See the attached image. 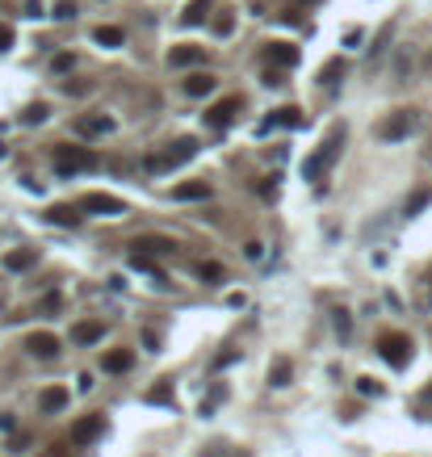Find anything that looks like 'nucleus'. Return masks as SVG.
Masks as SVG:
<instances>
[{"instance_id": "nucleus-1", "label": "nucleus", "mask_w": 432, "mask_h": 457, "mask_svg": "<svg viewBox=\"0 0 432 457\" xmlns=\"http://www.w3.org/2000/svg\"><path fill=\"white\" fill-rule=\"evenodd\" d=\"M340 147H344V126H332L328 138L315 147V155H306V160H302V181L323 185V177H328V172H332V164H336Z\"/></svg>"}, {"instance_id": "nucleus-2", "label": "nucleus", "mask_w": 432, "mask_h": 457, "mask_svg": "<svg viewBox=\"0 0 432 457\" xmlns=\"http://www.w3.org/2000/svg\"><path fill=\"white\" fill-rule=\"evenodd\" d=\"M197 155V138H177V143H168L164 151H155V155H147L143 168L147 172H168V168H177V164H185V160H193Z\"/></svg>"}, {"instance_id": "nucleus-3", "label": "nucleus", "mask_w": 432, "mask_h": 457, "mask_svg": "<svg viewBox=\"0 0 432 457\" xmlns=\"http://www.w3.org/2000/svg\"><path fill=\"white\" fill-rule=\"evenodd\" d=\"M416 126H420V114L416 109H394V114H386L382 122H378V138L382 143H399V138L411 135Z\"/></svg>"}, {"instance_id": "nucleus-4", "label": "nucleus", "mask_w": 432, "mask_h": 457, "mask_svg": "<svg viewBox=\"0 0 432 457\" xmlns=\"http://www.w3.org/2000/svg\"><path fill=\"white\" fill-rule=\"evenodd\" d=\"M84 168H96V155L84 151V147H55V172L59 177H72V172H84Z\"/></svg>"}, {"instance_id": "nucleus-5", "label": "nucleus", "mask_w": 432, "mask_h": 457, "mask_svg": "<svg viewBox=\"0 0 432 457\" xmlns=\"http://www.w3.org/2000/svg\"><path fill=\"white\" fill-rule=\"evenodd\" d=\"M378 353H382V361L390 369H403L411 361V340H407L403 331H386L382 340H378Z\"/></svg>"}, {"instance_id": "nucleus-6", "label": "nucleus", "mask_w": 432, "mask_h": 457, "mask_svg": "<svg viewBox=\"0 0 432 457\" xmlns=\"http://www.w3.org/2000/svg\"><path fill=\"white\" fill-rule=\"evenodd\" d=\"M80 210L105 214V219H118V214H126V202L113 197V193H84V197H80Z\"/></svg>"}, {"instance_id": "nucleus-7", "label": "nucleus", "mask_w": 432, "mask_h": 457, "mask_svg": "<svg viewBox=\"0 0 432 457\" xmlns=\"http://www.w3.org/2000/svg\"><path fill=\"white\" fill-rule=\"evenodd\" d=\"M236 114H240V97H223V101H214L201 118H206V126H210V131H227Z\"/></svg>"}, {"instance_id": "nucleus-8", "label": "nucleus", "mask_w": 432, "mask_h": 457, "mask_svg": "<svg viewBox=\"0 0 432 457\" xmlns=\"http://www.w3.org/2000/svg\"><path fill=\"white\" fill-rule=\"evenodd\" d=\"M273 126L298 131V126H306V118H302V109H298V105H282V109H273V118H265V122L256 126V135H269Z\"/></svg>"}, {"instance_id": "nucleus-9", "label": "nucleus", "mask_w": 432, "mask_h": 457, "mask_svg": "<svg viewBox=\"0 0 432 457\" xmlns=\"http://www.w3.org/2000/svg\"><path fill=\"white\" fill-rule=\"evenodd\" d=\"M113 131V118H105V114H84V118H76V135L80 138H96V135H109Z\"/></svg>"}, {"instance_id": "nucleus-10", "label": "nucleus", "mask_w": 432, "mask_h": 457, "mask_svg": "<svg viewBox=\"0 0 432 457\" xmlns=\"http://www.w3.org/2000/svg\"><path fill=\"white\" fill-rule=\"evenodd\" d=\"M135 252H143V256H172L177 243L164 239V235H139V239H135Z\"/></svg>"}, {"instance_id": "nucleus-11", "label": "nucleus", "mask_w": 432, "mask_h": 457, "mask_svg": "<svg viewBox=\"0 0 432 457\" xmlns=\"http://www.w3.org/2000/svg\"><path fill=\"white\" fill-rule=\"evenodd\" d=\"M101 432H105V415H84V419L72 428V441H76V445H89V441L101 436Z\"/></svg>"}, {"instance_id": "nucleus-12", "label": "nucleus", "mask_w": 432, "mask_h": 457, "mask_svg": "<svg viewBox=\"0 0 432 457\" xmlns=\"http://www.w3.org/2000/svg\"><path fill=\"white\" fill-rule=\"evenodd\" d=\"M67 403H72V390H67V386H47V390L38 395V407H43V412H47V415L63 412Z\"/></svg>"}, {"instance_id": "nucleus-13", "label": "nucleus", "mask_w": 432, "mask_h": 457, "mask_svg": "<svg viewBox=\"0 0 432 457\" xmlns=\"http://www.w3.org/2000/svg\"><path fill=\"white\" fill-rule=\"evenodd\" d=\"M26 348H30L34 357H43V361H50V357H59V340H55L50 331H34V336L26 340Z\"/></svg>"}, {"instance_id": "nucleus-14", "label": "nucleus", "mask_w": 432, "mask_h": 457, "mask_svg": "<svg viewBox=\"0 0 432 457\" xmlns=\"http://www.w3.org/2000/svg\"><path fill=\"white\" fill-rule=\"evenodd\" d=\"M96 340H105V323L101 319H84L72 327V344H96Z\"/></svg>"}, {"instance_id": "nucleus-15", "label": "nucleus", "mask_w": 432, "mask_h": 457, "mask_svg": "<svg viewBox=\"0 0 432 457\" xmlns=\"http://www.w3.org/2000/svg\"><path fill=\"white\" fill-rule=\"evenodd\" d=\"M34 265H38V248H17V252L4 256V269H9V273H26V269H34Z\"/></svg>"}, {"instance_id": "nucleus-16", "label": "nucleus", "mask_w": 432, "mask_h": 457, "mask_svg": "<svg viewBox=\"0 0 432 457\" xmlns=\"http://www.w3.org/2000/svg\"><path fill=\"white\" fill-rule=\"evenodd\" d=\"M201 59H206V50H201V46H189V43L168 50V63H172V67H197Z\"/></svg>"}, {"instance_id": "nucleus-17", "label": "nucleus", "mask_w": 432, "mask_h": 457, "mask_svg": "<svg viewBox=\"0 0 432 457\" xmlns=\"http://www.w3.org/2000/svg\"><path fill=\"white\" fill-rule=\"evenodd\" d=\"M201 197H210V181H185L172 189V202H201Z\"/></svg>"}, {"instance_id": "nucleus-18", "label": "nucleus", "mask_w": 432, "mask_h": 457, "mask_svg": "<svg viewBox=\"0 0 432 457\" xmlns=\"http://www.w3.org/2000/svg\"><path fill=\"white\" fill-rule=\"evenodd\" d=\"M269 63H273V67H294V63H298V46L294 43H269Z\"/></svg>"}, {"instance_id": "nucleus-19", "label": "nucleus", "mask_w": 432, "mask_h": 457, "mask_svg": "<svg viewBox=\"0 0 432 457\" xmlns=\"http://www.w3.org/2000/svg\"><path fill=\"white\" fill-rule=\"evenodd\" d=\"M214 89H218V80L210 72H193L189 80H185V97H210Z\"/></svg>"}, {"instance_id": "nucleus-20", "label": "nucleus", "mask_w": 432, "mask_h": 457, "mask_svg": "<svg viewBox=\"0 0 432 457\" xmlns=\"http://www.w3.org/2000/svg\"><path fill=\"white\" fill-rule=\"evenodd\" d=\"M131 365H135V353H131V348H113V353H105V361H101L105 373H126Z\"/></svg>"}, {"instance_id": "nucleus-21", "label": "nucleus", "mask_w": 432, "mask_h": 457, "mask_svg": "<svg viewBox=\"0 0 432 457\" xmlns=\"http://www.w3.org/2000/svg\"><path fill=\"white\" fill-rule=\"evenodd\" d=\"M93 43H96V46H105V50H113V46L126 43V34H122L118 26H96V30H93Z\"/></svg>"}, {"instance_id": "nucleus-22", "label": "nucleus", "mask_w": 432, "mask_h": 457, "mask_svg": "<svg viewBox=\"0 0 432 457\" xmlns=\"http://www.w3.org/2000/svg\"><path fill=\"white\" fill-rule=\"evenodd\" d=\"M143 399H147V403H151V407H164V403L172 407V382H168V378H160V382H155V386L147 390Z\"/></svg>"}, {"instance_id": "nucleus-23", "label": "nucleus", "mask_w": 432, "mask_h": 457, "mask_svg": "<svg viewBox=\"0 0 432 457\" xmlns=\"http://www.w3.org/2000/svg\"><path fill=\"white\" fill-rule=\"evenodd\" d=\"M210 9H214V0H189V9L181 13V21H185V26H201Z\"/></svg>"}, {"instance_id": "nucleus-24", "label": "nucleus", "mask_w": 432, "mask_h": 457, "mask_svg": "<svg viewBox=\"0 0 432 457\" xmlns=\"http://www.w3.org/2000/svg\"><path fill=\"white\" fill-rule=\"evenodd\" d=\"M340 76H344V59H328V63L319 67V84H323V89L340 84Z\"/></svg>"}, {"instance_id": "nucleus-25", "label": "nucleus", "mask_w": 432, "mask_h": 457, "mask_svg": "<svg viewBox=\"0 0 432 457\" xmlns=\"http://www.w3.org/2000/svg\"><path fill=\"white\" fill-rule=\"evenodd\" d=\"M47 219L55 223V227H76V223H80V214H76L72 206H50Z\"/></svg>"}, {"instance_id": "nucleus-26", "label": "nucleus", "mask_w": 432, "mask_h": 457, "mask_svg": "<svg viewBox=\"0 0 432 457\" xmlns=\"http://www.w3.org/2000/svg\"><path fill=\"white\" fill-rule=\"evenodd\" d=\"M289 378H294V365H289L286 357H282V361H273V369H269V386H277V390H282V386H289Z\"/></svg>"}, {"instance_id": "nucleus-27", "label": "nucleus", "mask_w": 432, "mask_h": 457, "mask_svg": "<svg viewBox=\"0 0 432 457\" xmlns=\"http://www.w3.org/2000/svg\"><path fill=\"white\" fill-rule=\"evenodd\" d=\"M428 202H432V189H420V193H411V197H407L403 214H407V219H416L420 210H428Z\"/></svg>"}, {"instance_id": "nucleus-28", "label": "nucleus", "mask_w": 432, "mask_h": 457, "mask_svg": "<svg viewBox=\"0 0 432 457\" xmlns=\"http://www.w3.org/2000/svg\"><path fill=\"white\" fill-rule=\"evenodd\" d=\"M197 277H201V281H206V285H223V265H214V260H201V265H197Z\"/></svg>"}, {"instance_id": "nucleus-29", "label": "nucleus", "mask_w": 432, "mask_h": 457, "mask_svg": "<svg viewBox=\"0 0 432 457\" xmlns=\"http://www.w3.org/2000/svg\"><path fill=\"white\" fill-rule=\"evenodd\" d=\"M47 118H50V109L43 105V101H38V105H30V109L21 114V122H26V126H43Z\"/></svg>"}, {"instance_id": "nucleus-30", "label": "nucleus", "mask_w": 432, "mask_h": 457, "mask_svg": "<svg viewBox=\"0 0 432 457\" xmlns=\"http://www.w3.org/2000/svg\"><path fill=\"white\" fill-rule=\"evenodd\" d=\"M210 30H214V34H218V38H227V34H231V30H236V13H218V17H214V21H210Z\"/></svg>"}, {"instance_id": "nucleus-31", "label": "nucleus", "mask_w": 432, "mask_h": 457, "mask_svg": "<svg viewBox=\"0 0 432 457\" xmlns=\"http://www.w3.org/2000/svg\"><path fill=\"white\" fill-rule=\"evenodd\" d=\"M357 395H365V399L374 395V399H378V395H382V386H378L374 378H357Z\"/></svg>"}, {"instance_id": "nucleus-32", "label": "nucleus", "mask_w": 432, "mask_h": 457, "mask_svg": "<svg viewBox=\"0 0 432 457\" xmlns=\"http://www.w3.org/2000/svg\"><path fill=\"white\" fill-rule=\"evenodd\" d=\"M390 34H394V21H390V26H382V34L374 38V46H370V50H374V55H382V50H386V43H390Z\"/></svg>"}, {"instance_id": "nucleus-33", "label": "nucleus", "mask_w": 432, "mask_h": 457, "mask_svg": "<svg viewBox=\"0 0 432 457\" xmlns=\"http://www.w3.org/2000/svg\"><path fill=\"white\" fill-rule=\"evenodd\" d=\"M236 357H240V348H227V353H218V357H214V369H227L231 361H236Z\"/></svg>"}, {"instance_id": "nucleus-34", "label": "nucleus", "mask_w": 432, "mask_h": 457, "mask_svg": "<svg viewBox=\"0 0 432 457\" xmlns=\"http://www.w3.org/2000/svg\"><path fill=\"white\" fill-rule=\"evenodd\" d=\"M336 331H340V336H348V331H353V319H348V311H336Z\"/></svg>"}, {"instance_id": "nucleus-35", "label": "nucleus", "mask_w": 432, "mask_h": 457, "mask_svg": "<svg viewBox=\"0 0 432 457\" xmlns=\"http://www.w3.org/2000/svg\"><path fill=\"white\" fill-rule=\"evenodd\" d=\"M17 43V34H13V26H0V50H9V46Z\"/></svg>"}, {"instance_id": "nucleus-36", "label": "nucleus", "mask_w": 432, "mask_h": 457, "mask_svg": "<svg viewBox=\"0 0 432 457\" xmlns=\"http://www.w3.org/2000/svg\"><path fill=\"white\" fill-rule=\"evenodd\" d=\"M55 17H59V21H67V17H76V4H67V0H63V4L55 9Z\"/></svg>"}, {"instance_id": "nucleus-37", "label": "nucleus", "mask_w": 432, "mask_h": 457, "mask_svg": "<svg viewBox=\"0 0 432 457\" xmlns=\"http://www.w3.org/2000/svg\"><path fill=\"white\" fill-rule=\"evenodd\" d=\"M72 63H76V59H72V55H55V63H50V67H55V72H67V67H72Z\"/></svg>"}, {"instance_id": "nucleus-38", "label": "nucleus", "mask_w": 432, "mask_h": 457, "mask_svg": "<svg viewBox=\"0 0 432 457\" xmlns=\"http://www.w3.org/2000/svg\"><path fill=\"white\" fill-rule=\"evenodd\" d=\"M26 17H43V0H26Z\"/></svg>"}, {"instance_id": "nucleus-39", "label": "nucleus", "mask_w": 432, "mask_h": 457, "mask_svg": "<svg viewBox=\"0 0 432 457\" xmlns=\"http://www.w3.org/2000/svg\"><path fill=\"white\" fill-rule=\"evenodd\" d=\"M260 252H265V248H260V243H256V239H252V243H248V248H243V256H248V260H260Z\"/></svg>"}, {"instance_id": "nucleus-40", "label": "nucleus", "mask_w": 432, "mask_h": 457, "mask_svg": "<svg viewBox=\"0 0 432 457\" xmlns=\"http://www.w3.org/2000/svg\"><path fill=\"white\" fill-rule=\"evenodd\" d=\"M89 89H93V84H63V92H67V97H84Z\"/></svg>"}, {"instance_id": "nucleus-41", "label": "nucleus", "mask_w": 432, "mask_h": 457, "mask_svg": "<svg viewBox=\"0 0 432 457\" xmlns=\"http://www.w3.org/2000/svg\"><path fill=\"white\" fill-rule=\"evenodd\" d=\"M344 46H361V30H348L344 34Z\"/></svg>"}, {"instance_id": "nucleus-42", "label": "nucleus", "mask_w": 432, "mask_h": 457, "mask_svg": "<svg viewBox=\"0 0 432 457\" xmlns=\"http://www.w3.org/2000/svg\"><path fill=\"white\" fill-rule=\"evenodd\" d=\"M424 399H428V403H432V386H428V390H424Z\"/></svg>"}, {"instance_id": "nucleus-43", "label": "nucleus", "mask_w": 432, "mask_h": 457, "mask_svg": "<svg viewBox=\"0 0 432 457\" xmlns=\"http://www.w3.org/2000/svg\"><path fill=\"white\" fill-rule=\"evenodd\" d=\"M428 155H432V151H428Z\"/></svg>"}]
</instances>
